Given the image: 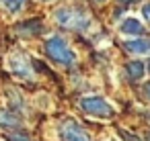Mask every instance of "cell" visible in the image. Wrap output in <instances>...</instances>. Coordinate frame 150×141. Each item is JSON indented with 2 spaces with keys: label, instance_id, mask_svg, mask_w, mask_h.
Instances as JSON below:
<instances>
[{
  "label": "cell",
  "instance_id": "obj_6",
  "mask_svg": "<svg viewBox=\"0 0 150 141\" xmlns=\"http://www.w3.org/2000/svg\"><path fill=\"white\" fill-rule=\"evenodd\" d=\"M125 49L129 53L142 55V53H148L150 51V43L144 41V39H129V41H125Z\"/></svg>",
  "mask_w": 150,
  "mask_h": 141
},
{
  "label": "cell",
  "instance_id": "obj_8",
  "mask_svg": "<svg viewBox=\"0 0 150 141\" xmlns=\"http://www.w3.org/2000/svg\"><path fill=\"white\" fill-rule=\"evenodd\" d=\"M0 125L11 129V127H21V121H19L17 114L8 112V110H0Z\"/></svg>",
  "mask_w": 150,
  "mask_h": 141
},
{
  "label": "cell",
  "instance_id": "obj_3",
  "mask_svg": "<svg viewBox=\"0 0 150 141\" xmlns=\"http://www.w3.org/2000/svg\"><path fill=\"white\" fill-rule=\"evenodd\" d=\"M80 106H82L84 112L95 114V117H105V119H107V117L113 114L111 104H109L105 98H101V96H86V98L80 100Z\"/></svg>",
  "mask_w": 150,
  "mask_h": 141
},
{
  "label": "cell",
  "instance_id": "obj_2",
  "mask_svg": "<svg viewBox=\"0 0 150 141\" xmlns=\"http://www.w3.org/2000/svg\"><path fill=\"white\" fill-rule=\"evenodd\" d=\"M54 17L64 27H72V29H86L88 27L86 15L80 10H74V8H60V10H56Z\"/></svg>",
  "mask_w": 150,
  "mask_h": 141
},
{
  "label": "cell",
  "instance_id": "obj_4",
  "mask_svg": "<svg viewBox=\"0 0 150 141\" xmlns=\"http://www.w3.org/2000/svg\"><path fill=\"white\" fill-rule=\"evenodd\" d=\"M60 135L64 141H91L88 133L76 123V121H64L62 127H60Z\"/></svg>",
  "mask_w": 150,
  "mask_h": 141
},
{
  "label": "cell",
  "instance_id": "obj_9",
  "mask_svg": "<svg viewBox=\"0 0 150 141\" xmlns=\"http://www.w3.org/2000/svg\"><path fill=\"white\" fill-rule=\"evenodd\" d=\"M125 70H127V74H129L132 80H140L142 74H144V64L142 61H129L125 66Z\"/></svg>",
  "mask_w": 150,
  "mask_h": 141
},
{
  "label": "cell",
  "instance_id": "obj_12",
  "mask_svg": "<svg viewBox=\"0 0 150 141\" xmlns=\"http://www.w3.org/2000/svg\"><path fill=\"white\" fill-rule=\"evenodd\" d=\"M144 17H146V21L150 23V2H148V4L144 6Z\"/></svg>",
  "mask_w": 150,
  "mask_h": 141
},
{
  "label": "cell",
  "instance_id": "obj_15",
  "mask_svg": "<svg viewBox=\"0 0 150 141\" xmlns=\"http://www.w3.org/2000/svg\"><path fill=\"white\" fill-rule=\"evenodd\" d=\"M97 2H105V0H97Z\"/></svg>",
  "mask_w": 150,
  "mask_h": 141
},
{
  "label": "cell",
  "instance_id": "obj_13",
  "mask_svg": "<svg viewBox=\"0 0 150 141\" xmlns=\"http://www.w3.org/2000/svg\"><path fill=\"white\" fill-rule=\"evenodd\" d=\"M144 92H146V96H148V100H150V82L144 86Z\"/></svg>",
  "mask_w": 150,
  "mask_h": 141
},
{
  "label": "cell",
  "instance_id": "obj_5",
  "mask_svg": "<svg viewBox=\"0 0 150 141\" xmlns=\"http://www.w3.org/2000/svg\"><path fill=\"white\" fill-rule=\"evenodd\" d=\"M11 70L21 78H31V68H29V61L23 53H15L11 57Z\"/></svg>",
  "mask_w": 150,
  "mask_h": 141
},
{
  "label": "cell",
  "instance_id": "obj_16",
  "mask_svg": "<svg viewBox=\"0 0 150 141\" xmlns=\"http://www.w3.org/2000/svg\"><path fill=\"white\" fill-rule=\"evenodd\" d=\"M148 68H150V64H148Z\"/></svg>",
  "mask_w": 150,
  "mask_h": 141
},
{
  "label": "cell",
  "instance_id": "obj_11",
  "mask_svg": "<svg viewBox=\"0 0 150 141\" xmlns=\"http://www.w3.org/2000/svg\"><path fill=\"white\" fill-rule=\"evenodd\" d=\"M8 141H29V137L25 133H13V135H8Z\"/></svg>",
  "mask_w": 150,
  "mask_h": 141
},
{
  "label": "cell",
  "instance_id": "obj_14",
  "mask_svg": "<svg viewBox=\"0 0 150 141\" xmlns=\"http://www.w3.org/2000/svg\"><path fill=\"white\" fill-rule=\"evenodd\" d=\"M121 4H132V2H136V0H119Z\"/></svg>",
  "mask_w": 150,
  "mask_h": 141
},
{
  "label": "cell",
  "instance_id": "obj_10",
  "mask_svg": "<svg viewBox=\"0 0 150 141\" xmlns=\"http://www.w3.org/2000/svg\"><path fill=\"white\" fill-rule=\"evenodd\" d=\"M2 2H4V6H6L11 13H17V10L25 4V0H2Z\"/></svg>",
  "mask_w": 150,
  "mask_h": 141
},
{
  "label": "cell",
  "instance_id": "obj_1",
  "mask_svg": "<svg viewBox=\"0 0 150 141\" xmlns=\"http://www.w3.org/2000/svg\"><path fill=\"white\" fill-rule=\"evenodd\" d=\"M45 49H47V55H50L52 59L60 61V64H74V59H76L74 53L70 51V47L66 45V41H64L62 37H52V39L47 41Z\"/></svg>",
  "mask_w": 150,
  "mask_h": 141
},
{
  "label": "cell",
  "instance_id": "obj_7",
  "mask_svg": "<svg viewBox=\"0 0 150 141\" xmlns=\"http://www.w3.org/2000/svg\"><path fill=\"white\" fill-rule=\"evenodd\" d=\"M119 29H121L123 35H142V33H144V27H142L140 21H136V19H127V21H123Z\"/></svg>",
  "mask_w": 150,
  "mask_h": 141
}]
</instances>
